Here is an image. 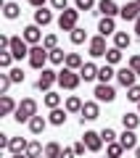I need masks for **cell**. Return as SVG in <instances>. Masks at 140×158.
Segmentation results:
<instances>
[{
  "instance_id": "cell-1",
  "label": "cell",
  "mask_w": 140,
  "mask_h": 158,
  "mask_svg": "<svg viewBox=\"0 0 140 158\" xmlns=\"http://www.w3.org/2000/svg\"><path fill=\"white\" fill-rule=\"evenodd\" d=\"M34 116H37V100H34V98H24V100L19 103V108H16V113H13V118H16L19 124H29Z\"/></svg>"
},
{
  "instance_id": "cell-2",
  "label": "cell",
  "mask_w": 140,
  "mask_h": 158,
  "mask_svg": "<svg viewBox=\"0 0 140 158\" xmlns=\"http://www.w3.org/2000/svg\"><path fill=\"white\" fill-rule=\"evenodd\" d=\"M48 63H50V50H45L42 45H32V50H29V66L42 71V69H48Z\"/></svg>"
},
{
  "instance_id": "cell-3",
  "label": "cell",
  "mask_w": 140,
  "mask_h": 158,
  "mask_svg": "<svg viewBox=\"0 0 140 158\" xmlns=\"http://www.w3.org/2000/svg\"><path fill=\"white\" fill-rule=\"evenodd\" d=\"M79 82H82L79 71H72V69L61 66V71H58V87H61V90H77Z\"/></svg>"
},
{
  "instance_id": "cell-4",
  "label": "cell",
  "mask_w": 140,
  "mask_h": 158,
  "mask_svg": "<svg viewBox=\"0 0 140 158\" xmlns=\"http://www.w3.org/2000/svg\"><path fill=\"white\" fill-rule=\"evenodd\" d=\"M77 21H79V11L77 8H66V11H61V16H58V29H61V32H74V29H77Z\"/></svg>"
},
{
  "instance_id": "cell-5",
  "label": "cell",
  "mask_w": 140,
  "mask_h": 158,
  "mask_svg": "<svg viewBox=\"0 0 140 158\" xmlns=\"http://www.w3.org/2000/svg\"><path fill=\"white\" fill-rule=\"evenodd\" d=\"M53 85H58V71H53V69H42L37 77V90L40 92H50Z\"/></svg>"
},
{
  "instance_id": "cell-6",
  "label": "cell",
  "mask_w": 140,
  "mask_h": 158,
  "mask_svg": "<svg viewBox=\"0 0 140 158\" xmlns=\"http://www.w3.org/2000/svg\"><path fill=\"white\" fill-rule=\"evenodd\" d=\"M87 53H90V58H106V53H108L106 37H103V34L90 37V42H87Z\"/></svg>"
},
{
  "instance_id": "cell-7",
  "label": "cell",
  "mask_w": 140,
  "mask_h": 158,
  "mask_svg": "<svg viewBox=\"0 0 140 158\" xmlns=\"http://www.w3.org/2000/svg\"><path fill=\"white\" fill-rule=\"evenodd\" d=\"M29 50H32V45H29L21 34H19V37H11V53H13V58H16V61L29 58Z\"/></svg>"
},
{
  "instance_id": "cell-8",
  "label": "cell",
  "mask_w": 140,
  "mask_h": 158,
  "mask_svg": "<svg viewBox=\"0 0 140 158\" xmlns=\"http://www.w3.org/2000/svg\"><path fill=\"white\" fill-rule=\"evenodd\" d=\"M98 116H101V106H98V100H85L82 113H79V124L85 127V121H95Z\"/></svg>"
},
{
  "instance_id": "cell-9",
  "label": "cell",
  "mask_w": 140,
  "mask_h": 158,
  "mask_svg": "<svg viewBox=\"0 0 140 158\" xmlns=\"http://www.w3.org/2000/svg\"><path fill=\"white\" fill-rule=\"evenodd\" d=\"M93 95H95L98 103H114V100H116V90H114V85H98L95 90H93Z\"/></svg>"
},
{
  "instance_id": "cell-10",
  "label": "cell",
  "mask_w": 140,
  "mask_h": 158,
  "mask_svg": "<svg viewBox=\"0 0 140 158\" xmlns=\"http://www.w3.org/2000/svg\"><path fill=\"white\" fill-rule=\"evenodd\" d=\"M82 140H85V145H87V150H90V153H98L103 145H106V142H103V137H101V132H93V129L85 132Z\"/></svg>"
},
{
  "instance_id": "cell-11",
  "label": "cell",
  "mask_w": 140,
  "mask_h": 158,
  "mask_svg": "<svg viewBox=\"0 0 140 158\" xmlns=\"http://www.w3.org/2000/svg\"><path fill=\"white\" fill-rule=\"evenodd\" d=\"M40 29H42V27H37V24H29V27L21 29V37L27 40L29 45H42V37H45V34L40 32Z\"/></svg>"
},
{
  "instance_id": "cell-12",
  "label": "cell",
  "mask_w": 140,
  "mask_h": 158,
  "mask_svg": "<svg viewBox=\"0 0 140 158\" xmlns=\"http://www.w3.org/2000/svg\"><path fill=\"white\" fill-rule=\"evenodd\" d=\"M119 8L122 6H116L114 0H98V13H101V19L106 16V19H116L119 16Z\"/></svg>"
},
{
  "instance_id": "cell-13",
  "label": "cell",
  "mask_w": 140,
  "mask_h": 158,
  "mask_svg": "<svg viewBox=\"0 0 140 158\" xmlns=\"http://www.w3.org/2000/svg\"><path fill=\"white\" fill-rule=\"evenodd\" d=\"M135 79H138V74H135L129 66H124V69H119V71H116V82H119L122 87H127V90H129L132 85H138Z\"/></svg>"
},
{
  "instance_id": "cell-14",
  "label": "cell",
  "mask_w": 140,
  "mask_h": 158,
  "mask_svg": "<svg viewBox=\"0 0 140 158\" xmlns=\"http://www.w3.org/2000/svg\"><path fill=\"white\" fill-rule=\"evenodd\" d=\"M119 16H122L124 19V21H138V19H140V8H138V3H135V0H132V3H124V6L122 8H119Z\"/></svg>"
},
{
  "instance_id": "cell-15",
  "label": "cell",
  "mask_w": 140,
  "mask_h": 158,
  "mask_svg": "<svg viewBox=\"0 0 140 158\" xmlns=\"http://www.w3.org/2000/svg\"><path fill=\"white\" fill-rule=\"evenodd\" d=\"M19 108V103L11 95H0V116H13Z\"/></svg>"
},
{
  "instance_id": "cell-16",
  "label": "cell",
  "mask_w": 140,
  "mask_h": 158,
  "mask_svg": "<svg viewBox=\"0 0 140 158\" xmlns=\"http://www.w3.org/2000/svg\"><path fill=\"white\" fill-rule=\"evenodd\" d=\"M119 142H122L124 150H135V148H138V135H135L132 129H124L122 135H119Z\"/></svg>"
},
{
  "instance_id": "cell-17",
  "label": "cell",
  "mask_w": 140,
  "mask_h": 158,
  "mask_svg": "<svg viewBox=\"0 0 140 158\" xmlns=\"http://www.w3.org/2000/svg\"><path fill=\"white\" fill-rule=\"evenodd\" d=\"M66 116H69L66 108H53V111L48 113V121H50L53 127H63L66 124Z\"/></svg>"
},
{
  "instance_id": "cell-18",
  "label": "cell",
  "mask_w": 140,
  "mask_h": 158,
  "mask_svg": "<svg viewBox=\"0 0 140 158\" xmlns=\"http://www.w3.org/2000/svg\"><path fill=\"white\" fill-rule=\"evenodd\" d=\"M98 69H101V66H95L93 61H87L82 69H79V77H82V82H93V79H98Z\"/></svg>"
},
{
  "instance_id": "cell-19",
  "label": "cell",
  "mask_w": 140,
  "mask_h": 158,
  "mask_svg": "<svg viewBox=\"0 0 140 158\" xmlns=\"http://www.w3.org/2000/svg\"><path fill=\"white\" fill-rule=\"evenodd\" d=\"M98 34H103V37H108V34H116V21L103 16L101 21H98Z\"/></svg>"
},
{
  "instance_id": "cell-20",
  "label": "cell",
  "mask_w": 140,
  "mask_h": 158,
  "mask_svg": "<svg viewBox=\"0 0 140 158\" xmlns=\"http://www.w3.org/2000/svg\"><path fill=\"white\" fill-rule=\"evenodd\" d=\"M48 124H50V121H48L45 116H40V113H37V116H34L32 121H29V132H32V135H42Z\"/></svg>"
},
{
  "instance_id": "cell-21",
  "label": "cell",
  "mask_w": 140,
  "mask_h": 158,
  "mask_svg": "<svg viewBox=\"0 0 140 158\" xmlns=\"http://www.w3.org/2000/svg\"><path fill=\"white\" fill-rule=\"evenodd\" d=\"M3 16L8 19V21H13V19L21 16V8H19V3H13V0H8V3H3Z\"/></svg>"
},
{
  "instance_id": "cell-22",
  "label": "cell",
  "mask_w": 140,
  "mask_h": 158,
  "mask_svg": "<svg viewBox=\"0 0 140 158\" xmlns=\"http://www.w3.org/2000/svg\"><path fill=\"white\" fill-rule=\"evenodd\" d=\"M116 77V71H114V66H101L98 69V85H111V79Z\"/></svg>"
},
{
  "instance_id": "cell-23",
  "label": "cell",
  "mask_w": 140,
  "mask_h": 158,
  "mask_svg": "<svg viewBox=\"0 0 140 158\" xmlns=\"http://www.w3.org/2000/svg\"><path fill=\"white\" fill-rule=\"evenodd\" d=\"M50 21H53V11H48V8H37L34 11V24L37 27H48Z\"/></svg>"
},
{
  "instance_id": "cell-24",
  "label": "cell",
  "mask_w": 140,
  "mask_h": 158,
  "mask_svg": "<svg viewBox=\"0 0 140 158\" xmlns=\"http://www.w3.org/2000/svg\"><path fill=\"white\" fill-rule=\"evenodd\" d=\"M129 45H132V34H127V32H116V34H114V48L127 50Z\"/></svg>"
},
{
  "instance_id": "cell-25",
  "label": "cell",
  "mask_w": 140,
  "mask_h": 158,
  "mask_svg": "<svg viewBox=\"0 0 140 158\" xmlns=\"http://www.w3.org/2000/svg\"><path fill=\"white\" fill-rule=\"evenodd\" d=\"M122 124H124V129H138V127H140V113H122Z\"/></svg>"
},
{
  "instance_id": "cell-26",
  "label": "cell",
  "mask_w": 140,
  "mask_h": 158,
  "mask_svg": "<svg viewBox=\"0 0 140 158\" xmlns=\"http://www.w3.org/2000/svg\"><path fill=\"white\" fill-rule=\"evenodd\" d=\"M82 98H77V95H69L66 98V103H63V108H66L69 113H82Z\"/></svg>"
},
{
  "instance_id": "cell-27",
  "label": "cell",
  "mask_w": 140,
  "mask_h": 158,
  "mask_svg": "<svg viewBox=\"0 0 140 158\" xmlns=\"http://www.w3.org/2000/svg\"><path fill=\"white\" fill-rule=\"evenodd\" d=\"M66 69H72V71H79V69L85 66V61H82V56L79 53H66V63H63Z\"/></svg>"
},
{
  "instance_id": "cell-28",
  "label": "cell",
  "mask_w": 140,
  "mask_h": 158,
  "mask_svg": "<svg viewBox=\"0 0 140 158\" xmlns=\"http://www.w3.org/2000/svg\"><path fill=\"white\" fill-rule=\"evenodd\" d=\"M29 142L24 140V137H11V148H8V153L11 156H16V153H27Z\"/></svg>"
},
{
  "instance_id": "cell-29",
  "label": "cell",
  "mask_w": 140,
  "mask_h": 158,
  "mask_svg": "<svg viewBox=\"0 0 140 158\" xmlns=\"http://www.w3.org/2000/svg\"><path fill=\"white\" fill-rule=\"evenodd\" d=\"M42 103H45L48 108H50V111H53V108H61V95H58L56 90H50V92H45Z\"/></svg>"
},
{
  "instance_id": "cell-30",
  "label": "cell",
  "mask_w": 140,
  "mask_h": 158,
  "mask_svg": "<svg viewBox=\"0 0 140 158\" xmlns=\"http://www.w3.org/2000/svg\"><path fill=\"white\" fill-rule=\"evenodd\" d=\"M124 156V148H122V142H111V145H106V158H122Z\"/></svg>"
},
{
  "instance_id": "cell-31",
  "label": "cell",
  "mask_w": 140,
  "mask_h": 158,
  "mask_svg": "<svg viewBox=\"0 0 140 158\" xmlns=\"http://www.w3.org/2000/svg\"><path fill=\"white\" fill-rule=\"evenodd\" d=\"M61 153H63V148L58 142H48L45 145V158H61Z\"/></svg>"
},
{
  "instance_id": "cell-32",
  "label": "cell",
  "mask_w": 140,
  "mask_h": 158,
  "mask_svg": "<svg viewBox=\"0 0 140 158\" xmlns=\"http://www.w3.org/2000/svg\"><path fill=\"white\" fill-rule=\"evenodd\" d=\"M27 156L29 158H40V156H45V148L40 145L37 140H32V142H29V148H27Z\"/></svg>"
},
{
  "instance_id": "cell-33",
  "label": "cell",
  "mask_w": 140,
  "mask_h": 158,
  "mask_svg": "<svg viewBox=\"0 0 140 158\" xmlns=\"http://www.w3.org/2000/svg\"><path fill=\"white\" fill-rule=\"evenodd\" d=\"M69 37H72V42H74V45H82V42H90V40H87V32H85V29H74V32H69Z\"/></svg>"
},
{
  "instance_id": "cell-34",
  "label": "cell",
  "mask_w": 140,
  "mask_h": 158,
  "mask_svg": "<svg viewBox=\"0 0 140 158\" xmlns=\"http://www.w3.org/2000/svg\"><path fill=\"white\" fill-rule=\"evenodd\" d=\"M119 61H122V50H119V48H108V53H106V63H108V66H116Z\"/></svg>"
},
{
  "instance_id": "cell-35",
  "label": "cell",
  "mask_w": 140,
  "mask_h": 158,
  "mask_svg": "<svg viewBox=\"0 0 140 158\" xmlns=\"http://www.w3.org/2000/svg\"><path fill=\"white\" fill-rule=\"evenodd\" d=\"M50 63H53V66H63V63H66V53H63L61 48L50 50Z\"/></svg>"
},
{
  "instance_id": "cell-36",
  "label": "cell",
  "mask_w": 140,
  "mask_h": 158,
  "mask_svg": "<svg viewBox=\"0 0 140 158\" xmlns=\"http://www.w3.org/2000/svg\"><path fill=\"white\" fill-rule=\"evenodd\" d=\"M8 77H11V82H13V85H21V82H24V69H21V66L8 69Z\"/></svg>"
},
{
  "instance_id": "cell-37",
  "label": "cell",
  "mask_w": 140,
  "mask_h": 158,
  "mask_svg": "<svg viewBox=\"0 0 140 158\" xmlns=\"http://www.w3.org/2000/svg\"><path fill=\"white\" fill-rule=\"evenodd\" d=\"M11 63H13V53L11 50H0V69H6V71H8V69H13Z\"/></svg>"
},
{
  "instance_id": "cell-38",
  "label": "cell",
  "mask_w": 140,
  "mask_h": 158,
  "mask_svg": "<svg viewBox=\"0 0 140 158\" xmlns=\"http://www.w3.org/2000/svg\"><path fill=\"white\" fill-rule=\"evenodd\" d=\"M101 137H103V142H106V145H111V142L119 140V135L111 129V127H103V129H101Z\"/></svg>"
},
{
  "instance_id": "cell-39",
  "label": "cell",
  "mask_w": 140,
  "mask_h": 158,
  "mask_svg": "<svg viewBox=\"0 0 140 158\" xmlns=\"http://www.w3.org/2000/svg\"><path fill=\"white\" fill-rule=\"evenodd\" d=\"M42 48H45V50H56V48H58V37H56V34H45V37H42Z\"/></svg>"
},
{
  "instance_id": "cell-40",
  "label": "cell",
  "mask_w": 140,
  "mask_h": 158,
  "mask_svg": "<svg viewBox=\"0 0 140 158\" xmlns=\"http://www.w3.org/2000/svg\"><path fill=\"white\" fill-rule=\"evenodd\" d=\"M11 77H8V71L6 74H0V95H8V90H11Z\"/></svg>"
},
{
  "instance_id": "cell-41",
  "label": "cell",
  "mask_w": 140,
  "mask_h": 158,
  "mask_svg": "<svg viewBox=\"0 0 140 158\" xmlns=\"http://www.w3.org/2000/svg\"><path fill=\"white\" fill-rule=\"evenodd\" d=\"M74 8L77 11H90V8H98L95 0H74Z\"/></svg>"
},
{
  "instance_id": "cell-42",
  "label": "cell",
  "mask_w": 140,
  "mask_h": 158,
  "mask_svg": "<svg viewBox=\"0 0 140 158\" xmlns=\"http://www.w3.org/2000/svg\"><path fill=\"white\" fill-rule=\"evenodd\" d=\"M127 100H132V103H140V85H132L127 90Z\"/></svg>"
},
{
  "instance_id": "cell-43",
  "label": "cell",
  "mask_w": 140,
  "mask_h": 158,
  "mask_svg": "<svg viewBox=\"0 0 140 158\" xmlns=\"http://www.w3.org/2000/svg\"><path fill=\"white\" fill-rule=\"evenodd\" d=\"M72 148H74V153H77V158H79V156H85V153H90V150H87V145H85V140H79V142H74Z\"/></svg>"
},
{
  "instance_id": "cell-44",
  "label": "cell",
  "mask_w": 140,
  "mask_h": 158,
  "mask_svg": "<svg viewBox=\"0 0 140 158\" xmlns=\"http://www.w3.org/2000/svg\"><path fill=\"white\" fill-rule=\"evenodd\" d=\"M127 66H129V69H132V71H135V74L140 77V56H132V58H129V63H127Z\"/></svg>"
},
{
  "instance_id": "cell-45",
  "label": "cell",
  "mask_w": 140,
  "mask_h": 158,
  "mask_svg": "<svg viewBox=\"0 0 140 158\" xmlns=\"http://www.w3.org/2000/svg\"><path fill=\"white\" fill-rule=\"evenodd\" d=\"M8 148H11V135L3 132V135H0V150H8Z\"/></svg>"
},
{
  "instance_id": "cell-46",
  "label": "cell",
  "mask_w": 140,
  "mask_h": 158,
  "mask_svg": "<svg viewBox=\"0 0 140 158\" xmlns=\"http://www.w3.org/2000/svg\"><path fill=\"white\" fill-rule=\"evenodd\" d=\"M50 6L56 8V11H66V8H69V0H50Z\"/></svg>"
},
{
  "instance_id": "cell-47",
  "label": "cell",
  "mask_w": 140,
  "mask_h": 158,
  "mask_svg": "<svg viewBox=\"0 0 140 158\" xmlns=\"http://www.w3.org/2000/svg\"><path fill=\"white\" fill-rule=\"evenodd\" d=\"M0 50H11V37L8 34H0Z\"/></svg>"
},
{
  "instance_id": "cell-48",
  "label": "cell",
  "mask_w": 140,
  "mask_h": 158,
  "mask_svg": "<svg viewBox=\"0 0 140 158\" xmlns=\"http://www.w3.org/2000/svg\"><path fill=\"white\" fill-rule=\"evenodd\" d=\"M61 158H77V153H74V148H63Z\"/></svg>"
},
{
  "instance_id": "cell-49",
  "label": "cell",
  "mask_w": 140,
  "mask_h": 158,
  "mask_svg": "<svg viewBox=\"0 0 140 158\" xmlns=\"http://www.w3.org/2000/svg\"><path fill=\"white\" fill-rule=\"evenodd\" d=\"M29 6H34V8H45V0H27Z\"/></svg>"
},
{
  "instance_id": "cell-50",
  "label": "cell",
  "mask_w": 140,
  "mask_h": 158,
  "mask_svg": "<svg viewBox=\"0 0 140 158\" xmlns=\"http://www.w3.org/2000/svg\"><path fill=\"white\" fill-rule=\"evenodd\" d=\"M135 34H138V37H140V19H138V21H135Z\"/></svg>"
},
{
  "instance_id": "cell-51",
  "label": "cell",
  "mask_w": 140,
  "mask_h": 158,
  "mask_svg": "<svg viewBox=\"0 0 140 158\" xmlns=\"http://www.w3.org/2000/svg\"><path fill=\"white\" fill-rule=\"evenodd\" d=\"M11 158H29L27 153H16V156H11Z\"/></svg>"
},
{
  "instance_id": "cell-52",
  "label": "cell",
  "mask_w": 140,
  "mask_h": 158,
  "mask_svg": "<svg viewBox=\"0 0 140 158\" xmlns=\"http://www.w3.org/2000/svg\"><path fill=\"white\" fill-rule=\"evenodd\" d=\"M135 158H140V145H138V148H135Z\"/></svg>"
},
{
  "instance_id": "cell-53",
  "label": "cell",
  "mask_w": 140,
  "mask_h": 158,
  "mask_svg": "<svg viewBox=\"0 0 140 158\" xmlns=\"http://www.w3.org/2000/svg\"><path fill=\"white\" fill-rule=\"evenodd\" d=\"M135 3H138V8H140V0H135Z\"/></svg>"
},
{
  "instance_id": "cell-54",
  "label": "cell",
  "mask_w": 140,
  "mask_h": 158,
  "mask_svg": "<svg viewBox=\"0 0 140 158\" xmlns=\"http://www.w3.org/2000/svg\"><path fill=\"white\" fill-rule=\"evenodd\" d=\"M138 113H140V103H138Z\"/></svg>"
},
{
  "instance_id": "cell-55",
  "label": "cell",
  "mask_w": 140,
  "mask_h": 158,
  "mask_svg": "<svg viewBox=\"0 0 140 158\" xmlns=\"http://www.w3.org/2000/svg\"><path fill=\"white\" fill-rule=\"evenodd\" d=\"M40 158H45V156H40Z\"/></svg>"
}]
</instances>
